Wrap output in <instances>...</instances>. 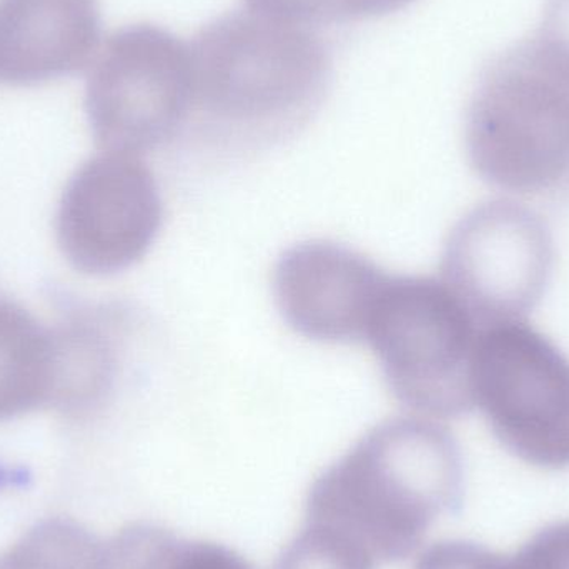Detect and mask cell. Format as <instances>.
Masks as SVG:
<instances>
[{"mask_svg": "<svg viewBox=\"0 0 569 569\" xmlns=\"http://www.w3.org/2000/svg\"><path fill=\"white\" fill-rule=\"evenodd\" d=\"M192 103L190 43L156 23L117 29L87 80L93 132L117 152H143L176 139L190 123Z\"/></svg>", "mask_w": 569, "mask_h": 569, "instance_id": "cell-6", "label": "cell"}, {"mask_svg": "<svg viewBox=\"0 0 569 569\" xmlns=\"http://www.w3.org/2000/svg\"><path fill=\"white\" fill-rule=\"evenodd\" d=\"M555 269V243L545 220L511 200H491L467 213L445 243L443 280L481 328L525 320Z\"/></svg>", "mask_w": 569, "mask_h": 569, "instance_id": "cell-7", "label": "cell"}, {"mask_svg": "<svg viewBox=\"0 0 569 569\" xmlns=\"http://www.w3.org/2000/svg\"><path fill=\"white\" fill-rule=\"evenodd\" d=\"M190 52V123L197 119L217 137L282 139L310 119L330 83V53L320 37L252 10L207 23Z\"/></svg>", "mask_w": 569, "mask_h": 569, "instance_id": "cell-2", "label": "cell"}, {"mask_svg": "<svg viewBox=\"0 0 569 569\" xmlns=\"http://www.w3.org/2000/svg\"><path fill=\"white\" fill-rule=\"evenodd\" d=\"M99 40L97 0H0V83L37 86L80 72Z\"/></svg>", "mask_w": 569, "mask_h": 569, "instance_id": "cell-9", "label": "cell"}, {"mask_svg": "<svg viewBox=\"0 0 569 569\" xmlns=\"http://www.w3.org/2000/svg\"><path fill=\"white\" fill-rule=\"evenodd\" d=\"M481 327L445 280L390 277L368 323L388 387L418 417L451 418L475 407L471 367Z\"/></svg>", "mask_w": 569, "mask_h": 569, "instance_id": "cell-4", "label": "cell"}, {"mask_svg": "<svg viewBox=\"0 0 569 569\" xmlns=\"http://www.w3.org/2000/svg\"><path fill=\"white\" fill-rule=\"evenodd\" d=\"M463 495V455L453 435L431 418H393L315 480L307 525L373 565L393 563L420 547L438 518L457 513Z\"/></svg>", "mask_w": 569, "mask_h": 569, "instance_id": "cell-1", "label": "cell"}, {"mask_svg": "<svg viewBox=\"0 0 569 569\" xmlns=\"http://www.w3.org/2000/svg\"><path fill=\"white\" fill-rule=\"evenodd\" d=\"M252 12L295 26L373 19L403 9L413 0H246Z\"/></svg>", "mask_w": 569, "mask_h": 569, "instance_id": "cell-12", "label": "cell"}, {"mask_svg": "<svg viewBox=\"0 0 569 569\" xmlns=\"http://www.w3.org/2000/svg\"><path fill=\"white\" fill-rule=\"evenodd\" d=\"M465 142L471 167L490 186L568 197V50L537 33L495 57L471 93Z\"/></svg>", "mask_w": 569, "mask_h": 569, "instance_id": "cell-3", "label": "cell"}, {"mask_svg": "<svg viewBox=\"0 0 569 569\" xmlns=\"http://www.w3.org/2000/svg\"><path fill=\"white\" fill-rule=\"evenodd\" d=\"M136 569H256L242 555L212 541L183 540L150 528L133 543Z\"/></svg>", "mask_w": 569, "mask_h": 569, "instance_id": "cell-11", "label": "cell"}, {"mask_svg": "<svg viewBox=\"0 0 569 569\" xmlns=\"http://www.w3.org/2000/svg\"><path fill=\"white\" fill-rule=\"evenodd\" d=\"M515 555L525 569H569V521L538 531Z\"/></svg>", "mask_w": 569, "mask_h": 569, "instance_id": "cell-15", "label": "cell"}, {"mask_svg": "<svg viewBox=\"0 0 569 569\" xmlns=\"http://www.w3.org/2000/svg\"><path fill=\"white\" fill-rule=\"evenodd\" d=\"M390 276L363 253L330 240H308L280 257L273 291L297 333L321 343L365 340Z\"/></svg>", "mask_w": 569, "mask_h": 569, "instance_id": "cell-8", "label": "cell"}, {"mask_svg": "<svg viewBox=\"0 0 569 569\" xmlns=\"http://www.w3.org/2000/svg\"><path fill=\"white\" fill-rule=\"evenodd\" d=\"M413 569H525L517 555L498 553L473 541L447 540L431 545Z\"/></svg>", "mask_w": 569, "mask_h": 569, "instance_id": "cell-14", "label": "cell"}, {"mask_svg": "<svg viewBox=\"0 0 569 569\" xmlns=\"http://www.w3.org/2000/svg\"><path fill=\"white\" fill-rule=\"evenodd\" d=\"M351 545L321 528L307 525L277 558L273 569H373Z\"/></svg>", "mask_w": 569, "mask_h": 569, "instance_id": "cell-13", "label": "cell"}, {"mask_svg": "<svg viewBox=\"0 0 569 569\" xmlns=\"http://www.w3.org/2000/svg\"><path fill=\"white\" fill-rule=\"evenodd\" d=\"M83 183V247L90 263L120 269L149 250L162 226V200L149 167L132 153L96 160Z\"/></svg>", "mask_w": 569, "mask_h": 569, "instance_id": "cell-10", "label": "cell"}, {"mask_svg": "<svg viewBox=\"0 0 569 569\" xmlns=\"http://www.w3.org/2000/svg\"><path fill=\"white\" fill-rule=\"evenodd\" d=\"M538 33L569 52V0H548Z\"/></svg>", "mask_w": 569, "mask_h": 569, "instance_id": "cell-16", "label": "cell"}, {"mask_svg": "<svg viewBox=\"0 0 569 569\" xmlns=\"http://www.w3.org/2000/svg\"><path fill=\"white\" fill-rule=\"evenodd\" d=\"M471 387L510 453L545 470L569 468V360L547 335L525 320L481 328Z\"/></svg>", "mask_w": 569, "mask_h": 569, "instance_id": "cell-5", "label": "cell"}]
</instances>
